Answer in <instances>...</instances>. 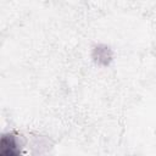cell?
Wrapping results in <instances>:
<instances>
[{
    "instance_id": "obj_1",
    "label": "cell",
    "mask_w": 156,
    "mask_h": 156,
    "mask_svg": "<svg viewBox=\"0 0 156 156\" xmlns=\"http://www.w3.org/2000/svg\"><path fill=\"white\" fill-rule=\"evenodd\" d=\"M22 152V144L15 133H4L0 139L1 156H18Z\"/></svg>"
},
{
    "instance_id": "obj_2",
    "label": "cell",
    "mask_w": 156,
    "mask_h": 156,
    "mask_svg": "<svg viewBox=\"0 0 156 156\" xmlns=\"http://www.w3.org/2000/svg\"><path fill=\"white\" fill-rule=\"evenodd\" d=\"M91 60L100 67H107L113 61V51L106 44H98L91 50Z\"/></svg>"
}]
</instances>
